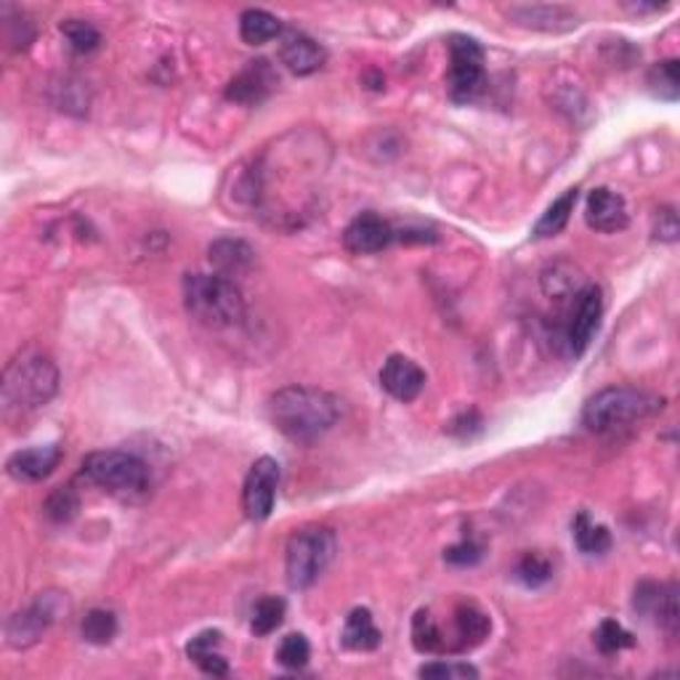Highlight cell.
Wrapping results in <instances>:
<instances>
[{
    "label": "cell",
    "mask_w": 680,
    "mask_h": 680,
    "mask_svg": "<svg viewBox=\"0 0 680 680\" xmlns=\"http://www.w3.org/2000/svg\"><path fill=\"white\" fill-rule=\"evenodd\" d=\"M574 543L587 556H600V553H606L611 547V534L606 526L593 524L590 516L587 513H579L577 519H574Z\"/></svg>",
    "instance_id": "obj_25"
},
{
    "label": "cell",
    "mask_w": 680,
    "mask_h": 680,
    "mask_svg": "<svg viewBox=\"0 0 680 680\" xmlns=\"http://www.w3.org/2000/svg\"><path fill=\"white\" fill-rule=\"evenodd\" d=\"M511 22L521 24V28L530 30H543V32H566L572 28H577V14L566 6H545V3H534V6H511L505 11Z\"/></svg>",
    "instance_id": "obj_17"
},
{
    "label": "cell",
    "mask_w": 680,
    "mask_h": 680,
    "mask_svg": "<svg viewBox=\"0 0 680 680\" xmlns=\"http://www.w3.org/2000/svg\"><path fill=\"white\" fill-rule=\"evenodd\" d=\"M553 577V566L551 561L537 556V553H526L524 558L519 561L516 566V579L526 587H543L545 583H551Z\"/></svg>",
    "instance_id": "obj_34"
},
{
    "label": "cell",
    "mask_w": 680,
    "mask_h": 680,
    "mask_svg": "<svg viewBox=\"0 0 680 680\" xmlns=\"http://www.w3.org/2000/svg\"><path fill=\"white\" fill-rule=\"evenodd\" d=\"M585 221H587V227L596 229V232H604V234L623 232V229L627 227V221H630V216H627L625 197L606 187L593 189L585 205Z\"/></svg>",
    "instance_id": "obj_15"
},
{
    "label": "cell",
    "mask_w": 680,
    "mask_h": 680,
    "mask_svg": "<svg viewBox=\"0 0 680 680\" xmlns=\"http://www.w3.org/2000/svg\"><path fill=\"white\" fill-rule=\"evenodd\" d=\"M280 30H282L280 19L263 9H248L245 14L240 17V38L248 45L269 43L272 38L280 35Z\"/></svg>",
    "instance_id": "obj_24"
},
{
    "label": "cell",
    "mask_w": 680,
    "mask_h": 680,
    "mask_svg": "<svg viewBox=\"0 0 680 680\" xmlns=\"http://www.w3.org/2000/svg\"><path fill=\"white\" fill-rule=\"evenodd\" d=\"M282 619H285V600L276 596H266L253 606V614H250V630H253L255 636H269V632H274L276 627L282 625Z\"/></svg>",
    "instance_id": "obj_29"
},
{
    "label": "cell",
    "mask_w": 680,
    "mask_h": 680,
    "mask_svg": "<svg viewBox=\"0 0 680 680\" xmlns=\"http://www.w3.org/2000/svg\"><path fill=\"white\" fill-rule=\"evenodd\" d=\"M479 558H481V547L477 543H471V540L452 545L444 553V561L452 566H473Z\"/></svg>",
    "instance_id": "obj_38"
},
{
    "label": "cell",
    "mask_w": 680,
    "mask_h": 680,
    "mask_svg": "<svg viewBox=\"0 0 680 680\" xmlns=\"http://www.w3.org/2000/svg\"><path fill=\"white\" fill-rule=\"evenodd\" d=\"M343 646L352 651H373L378 649L383 632L378 630V625H375L373 611L369 609H354L346 617V625H343Z\"/></svg>",
    "instance_id": "obj_22"
},
{
    "label": "cell",
    "mask_w": 680,
    "mask_h": 680,
    "mask_svg": "<svg viewBox=\"0 0 680 680\" xmlns=\"http://www.w3.org/2000/svg\"><path fill=\"white\" fill-rule=\"evenodd\" d=\"M543 290L551 299H574L583 290L579 274L572 263H556L543 274Z\"/></svg>",
    "instance_id": "obj_27"
},
{
    "label": "cell",
    "mask_w": 680,
    "mask_h": 680,
    "mask_svg": "<svg viewBox=\"0 0 680 680\" xmlns=\"http://www.w3.org/2000/svg\"><path fill=\"white\" fill-rule=\"evenodd\" d=\"M636 609L644 617H653L667 636H676L680 625L678 585L676 583H640L636 587Z\"/></svg>",
    "instance_id": "obj_11"
},
{
    "label": "cell",
    "mask_w": 680,
    "mask_h": 680,
    "mask_svg": "<svg viewBox=\"0 0 680 680\" xmlns=\"http://www.w3.org/2000/svg\"><path fill=\"white\" fill-rule=\"evenodd\" d=\"M280 463L274 458L255 460L248 471L245 487H242V511L250 521H263L272 516L276 490H280Z\"/></svg>",
    "instance_id": "obj_8"
},
{
    "label": "cell",
    "mask_w": 680,
    "mask_h": 680,
    "mask_svg": "<svg viewBox=\"0 0 680 680\" xmlns=\"http://www.w3.org/2000/svg\"><path fill=\"white\" fill-rule=\"evenodd\" d=\"M649 88L653 96L665 98V102H676L680 94V75H678V62L676 59H667L659 62L657 67L649 72Z\"/></svg>",
    "instance_id": "obj_31"
},
{
    "label": "cell",
    "mask_w": 680,
    "mask_h": 680,
    "mask_svg": "<svg viewBox=\"0 0 680 680\" xmlns=\"http://www.w3.org/2000/svg\"><path fill=\"white\" fill-rule=\"evenodd\" d=\"M269 418L290 441L312 444L341 420V401L322 388L287 386L269 401Z\"/></svg>",
    "instance_id": "obj_1"
},
{
    "label": "cell",
    "mask_w": 680,
    "mask_h": 680,
    "mask_svg": "<svg viewBox=\"0 0 680 680\" xmlns=\"http://www.w3.org/2000/svg\"><path fill=\"white\" fill-rule=\"evenodd\" d=\"M280 59H282V64L293 72V75L306 77V75H314L316 70L325 67L327 51H325V45L316 43L314 38L303 35V32H287L285 41H282Z\"/></svg>",
    "instance_id": "obj_19"
},
{
    "label": "cell",
    "mask_w": 680,
    "mask_h": 680,
    "mask_svg": "<svg viewBox=\"0 0 680 680\" xmlns=\"http://www.w3.org/2000/svg\"><path fill=\"white\" fill-rule=\"evenodd\" d=\"M184 306L191 320L210 329H229L245 320V299L240 287L221 274L184 276Z\"/></svg>",
    "instance_id": "obj_3"
},
{
    "label": "cell",
    "mask_w": 680,
    "mask_h": 680,
    "mask_svg": "<svg viewBox=\"0 0 680 680\" xmlns=\"http://www.w3.org/2000/svg\"><path fill=\"white\" fill-rule=\"evenodd\" d=\"M632 644H636V638H632L623 625L614 623V619H604L596 630V646L606 657H609V653H619L623 649H630Z\"/></svg>",
    "instance_id": "obj_35"
},
{
    "label": "cell",
    "mask_w": 680,
    "mask_h": 680,
    "mask_svg": "<svg viewBox=\"0 0 680 680\" xmlns=\"http://www.w3.org/2000/svg\"><path fill=\"white\" fill-rule=\"evenodd\" d=\"M678 213L672 208H662L657 210V216H653V237L662 242H676L678 240Z\"/></svg>",
    "instance_id": "obj_37"
},
{
    "label": "cell",
    "mask_w": 680,
    "mask_h": 680,
    "mask_svg": "<svg viewBox=\"0 0 680 680\" xmlns=\"http://www.w3.org/2000/svg\"><path fill=\"white\" fill-rule=\"evenodd\" d=\"M276 659H280V665L287 667V670H301V667H306L308 659H312V646H308L306 636H301V632H290V636L282 638L280 649H276Z\"/></svg>",
    "instance_id": "obj_33"
},
{
    "label": "cell",
    "mask_w": 680,
    "mask_h": 680,
    "mask_svg": "<svg viewBox=\"0 0 680 680\" xmlns=\"http://www.w3.org/2000/svg\"><path fill=\"white\" fill-rule=\"evenodd\" d=\"M577 189H566L558 200H553L551 208L545 210L543 218L534 223V237L545 240V237H556L566 229L569 218L574 213V205H577Z\"/></svg>",
    "instance_id": "obj_23"
},
{
    "label": "cell",
    "mask_w": 680,
    "mask_h": 680,
    "mask_svg": "<svg viewBox=\"0 0 680 680\" xmlns=\"http://www.w3.org/2000/svg\"><path fill=\"white\" fill-rule=\"evenodd\" d=\"M43 511L45 516L56 521V524H67V521L75 519L77 511H81V498H77V492L72 490V487H56V490L45 498Z\"/></svg>",
    "instance_id": "obj_32"
},
{
    "label": "cell",
    "mask_w": 680,
    "mask_h": 680,
    "mask_svg": "<svg viewBox=\"0 0 680 680\" xmlns=\"http://www.w3.org/2000/svg\"><path fill=\"white\" fill-rule=\"evenodd\" d=\"M83 477L94 481L96 487L107 490L117 498H138V494H147L151 484V473L147 463L136 454L117 452H91L83 460Z\"/></svg>",
    "instance_id": "obj_6"
},
{
    "label": "cell",
    "mask_w": 680,
    "mask_h": 680,
    "mask_svg": "<svg viewBox=\"0 0 680 680\" xmlns=\"http://www.w3.org/2000/svg\"><path fill=\"white\" fill-rule=\"evenodd\" d=\"M662 409V396L632 386H609L587 399L583 409V426L590 433L614 436L630 431L638 422L653 418Z\"/></svg>",
    "instance_id": "obj_2"
},
{
    "label": "cell",
    "mask_w": 680,
    "mask_h": 680,
    "mask_svg": "<svg viewBox=\"0 0 680 680\" xmlns=\"http://www.w3.org/2000/svg\"><path fill=\"white\" fill-rule=\"evenodd\" d=\"M412 644L420 653H447V640L441 627L436 625L431 611L420 609L412 619Z\"/></svg>",
    "instance_id": "obj_26"
},
{
    "label": "cell",
    "mask_w": 680,
    "mask_h": 680,
    "mask_svg": "<svg viewBox=\"0 0 680 680\" xmlns=\"http://www.w3.org/2000/svg\"><path fill=\"white\" fill-rule=\"evenodd\" d=\"M396 240V229L391 221L378 213L356 216L343 232V248L354 255H375L383 253Z\"/></svg>",
    "instance_id": "obj_12"
},
{
    "label": "cell",
    "mask_w": 680,
    "mask_h": 680,
    "mask_svg": "<svg viewBox=\"0 0 680 680\" xmlns=\"http://www.w3.org/2000/svg\"><path fill=\"white\" fill-rule=\"evenodd\" d=\"M420 678H449V680H460V678H479L477 667L465 665V662H431L422 665L418 670Z\"/></svg>",
    "instance_id": "obj_36"
},
{
    "label": "cell",
    "mask_w": 680,
    "mask_h": 680,
    "mask_svg": "<svg viewBox=\"0 0 680 680\" xmlns=\"http://www.w3.org/2000/svg\"><path fill=\"white\" fill-rule=\"evenodd\" d=\"M338 553V537L327 526H306L287 540L285 574L293 590L312 587Z\"/></svg>",
    "instance_id": "obj_5"
},
{
    "label": "cell",
    "mask_w": 680,
    "mask_h": 680,
    "mask_svg": "<svg viewBox=\"0 0 680 680\" xmlns=\"http://www.w3.org/2000/svg\"><path fill=\"white\" fill-rule=\"evenodd\" d=\"M380 386L394 396L396 401H415L426 388V373L418 362L409 356L394 354L380 369Z\"/></svg>",
    "instance_id": "obj_14"
},
{
    "label": "cell",
    "mask_w": 680,
    "mask_h": 680,
    "mask_svg": "<svg viewBox=\"0 0 680 680\" xmlns=\"http://www.w3.org/2000/svg\"><path fill=\"white\" fill-rule=\"evenodd\" d=\"M59 30H62V35L67 38L72 51H77V54H91L102 43V32L91 22H85V19H64Z\"/></svg>",
    "instance_id": "obj_30"
},
{
    "label": "cell",
    "mask_w": 680,
    "mask_h": 680,
    "mask_svg": "<svg viewBox=\"0 0 680 680\" xmlns=\"http://www.w3.org/2000/svg\"><path fill=\"white\" fill-rule=\"evenodd\" d=\"M210 263H213L216 274L229 276H245L250 269L255 266V250L248 245L245 240H232V237H223V240H216L213 245L208 248Z\"/></svg>",
    "instance_id": "obj_20"
},
{
    "label": "cell",
    "mask_w": 680,
    "mask_h": 680,
    "mask_svg": "<svg viewBox=\"0 0 680 680\" xmlns=\"http://www.w3.org/2000/svg\"><path fill=\"white\" fill-rule=\"evenodd\" d=\"M81 636L94 646H107L117 636V617L107 609H91L81 623Z\"/></svg>",
    "instance_id": "obj_28"
},
{
    "label": "cell",
    "mask_w": 680,
    "mask_h": 680,
    "mask_svg": "<svg viewBox=\"0 0 680 680\" xmlns=\"http://www.w3.org/2000/svg\"><path fill=\"white\" fill-rule=\"evenodd\" d=\"M449 96L452 102H471L484 85V49L468 35L449 38Z\"/></svg>",
    "instance_id": "obj_7"
},
{
    "label": "cell",
    "mask_w": 680,
    "mask_h": 680,
    "mask_svg": "<svg viewBox=\"0 0 680 680\" xmlns=\"http://www.w3.org/2000/svg\"><path fill=\"white\" fill-rule=\"evenodd\" d=\"M492 632V619L479 609L477 604H458L452 611V638H449V653L471 651L484 644Z\"/></svg>",
    "instance_id": "obj_16"
},
{
    "label": "cell",
    "mask_w": 680,
    "mask_h": 680,
    "mask_svg": "<svg viewBox=\"0 0 680 680\" xmlns=\"http://www.w3.org/2000/svg\"><path fill=\"white\" fill-rule=\"evenodd\" d=\"M64 606V600L59 593H45L30 606V609L14 614L6 625V638H9V646L14 649H28V646L38 644L43 638V632L54 625L59 609Z\"/></svg>",
    "instance_id": "obj_9"
},
{
    "label": "cell",
    "mask_w": 680,
    "mask_h": 680,
    "mask_svg": "<svg viewBox=\"0 0 680 680\" xmlns=\"http://www.w3.org/2000/svg\"><path fill=\"white\" fill-rule=\"evenodd\" d=\"M221 644H223L221 632H218V630H202L200 636H195V638L189 640L187 657L197 667H200L205 676L221 678V676H227V672H229V662H227V659H223Z\"/></svg>",
    "instance_id": "obj_21"
},
{
    "label": "cell",
    "mask_w": 680,
    "mask_h": 680,
    "mask_svg": "<svg viewBox=\"0 0 680 680\" xmlns=\"http://www.w3.org/2000/svg\"><path fill=\"white\" fill-rule=\"evenodd\" d=\"M59 391V367L49 354L22 352L3 373V405L19 412L45 407Z\"/></svg>",
    "instance_id": "obj_4"
},
{
    "label": "cell",
    "mask_w": 680,
    "mask_h": 680,
    "mask_svg": "<svg viewBox=\"0 0 680 680\" xmlns=\"http://www.w3.org/2000/svg\"><path fill=\"white\" fill-rule=\"evenodd\" d=\"M276 75L272 70V64L266 59H259V62H248L245 70H240L232 77V83L227 85V98L229 102L242 104V107H259L263 98H269V94L274 91Z\"/></svg>",
    "instance_id": "obj_13"
},
{
    "label": "cell",
    "mask_w": 680,
    "mask_h": 680,
    "mask_svg": "<svg viewBox=\"0 0 680 680\" xmlns=\"http://www.w3.org/2000/svg\"><path fill=\"white\" fill-rule=\"evenodd\" d=\"M600 316H604V299L596 285H587L574 295V308L569 327H566V343L574 356H583L590 346L593 335L598 333Z\"/></svg>",
    "instance_id": "obj_10"
},
{
    "label": "cell",
    "mask_w": 680,
    "mask_h": 680,
    "mask_svg": "<svg viewBox=\"0 0 680 680\" xmlns=\"http://www.w3.org/2000/svg\"><path fill=\"white\" fill-rule=\"evenodd\" d=\"M59 460H62V447L49 444V447H30V449H19L9 458V477H14L17 481H35L49 479L51 473L56 471Z\"/></svg>",
    "instance_id": "obj_18"
}]
</instances>
